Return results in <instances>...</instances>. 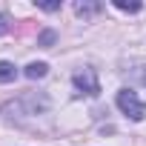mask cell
<instances>
[{"mask_svg": "<svg viewBox=\"0 0 146 146\" xmlns=\"http://www.w3.org/2000/svg\"><path fill=\"white\" fill-rule=\"evenodd\" d=\"M37 109H46V100L37 103L35 95H26V98H17L15 103H6L3 109V117H26V115H37Z\"/></svg>", "mask_w": 146, "mask_h": 146, "instance_id": "6da1fadb", "label": "cell"}, {"mask_svg": "<svg viewBox=\"0 0 146 146\" xmlns=\"http://www.w3.org/2000/svg\"><path fill=\"white\" fill-rule=\"evenodd\" d=\"M117 106H120V112H123L126 117H132V120H143V117H146V106H143V100H140L132 89H120V92H117Z\"/></svg>", "mask_w": 146, "mask_h": 146, "instance_id": "7a4b0ae2", "label": "cell"}, {"mask_svg": "<svg viewBox=\"0 0 146 146\" xmlns=\"http://www.w3.org/2000/svg\"><path fill=\"white\" fill-rule=\"evenodd\" d=\"M72 83H75V89L80 95H89V98H98L100 95V83H98V75H95V69H80L75 72V78H72Z\"/></svg>", "mask_w": 146, "mask_h": 146, "instance_id": "3957f363", "label": "cell"}, {"mask_svg": "<svg viewBox=\"0 0 146 146\" xmlns=\"http://www.w3.org/2000/svg\"><path fill=\"white\" fill-rule=\"evenodd\" d=\"M17 78V66L9 60H0V83H12Z\"/></svg>", "mask_w": 146, "mask_h": 146, "instance_id": "277c9868", "label": "cell"}, {"mask_svg": "<svg viewBox=\"0 0 146 146\" xmlns=\"http://www.w3.org/2000/svg\"><path fill=\"white\" fill-rule=\"evenodd\" d=\"M103 6L100 3H83V0H78V3H75V12L80 15V17H92V15H98Z\"/></svg>", "mask_w": 146, "mask_h": 146, "instance_id": "5b68a950", "label": "cell"}, {"mask_svg": "<svg viewBox=\"0 0 146 146\" xmlns=\"http://www.w3.org/2000/svg\"><path fill=\"white\" fill-rule=\"evenodd\" d=\"M46 72H49L46 63H29L26 66V78L29 80H37V78H46Z\"/></svg>", "mask_w": 146, "mask_h": 146, "instance_id": "8992f818", "label": "cell"}, {"mask_svg": "<svg viewBox=\"0 0 146 146\" xmlns=\"http://www.w3.org/2000/svg\"><path fill=\"white\" fill-rule=\"evenodd\" d=\"M115 9H120V12H140V3L137 0H115Z\"/></svg>", "mask_w": 146, "mask_h": 146, "instance_id": "52a82bcc", "label": "cell"}, {"mask_svg": "<svg viewBox=\"0 0 146 146\" xmlns=\"http://www.w3.org/2000/svg\"><path fill=\"white\" fill-rule=\"evenodd\" d=\"M54 43V32H43L40 35V46H52Z\"/></svg>", "mask_w": 146, "mask_h": 146, "instance_id": "ba28073f", "label": "cell"}, {"mask_svg": "<svg viewBox=\"0 0 146 146\" xmlns=\"http://www.w3.org/2000/svg\"><path fill=\"white\" fill-rule=\"evenodd\" d=\"M9 32V15H0V35Z\"/></svg>", "mask_w": 146, "mask_h": 146, "instance_id": "9c48e42d", "label": "cell"}, {"mask_svg": "<svg viewBox=\"0 0 146 146\" xmlns=\"http://www.w3.org/2000/svg\"><path fill=\"white\" fill-rule=\"evenodd\" d=\"M40 9H43V12H57L60 3H40Z\"/></svg>", "mask_w": 146, "mask_h": 146, "instance_id": "30bf717a", "label": "cell"}, {"mask_svg": "<svg viewBox=\"0 0 146 146\" xmlns=\"http://www.w3.org/2000/svg\"><path fill=\"white\" fill-rule=\"evenodd\" d=\"M143 83H146V69H143Z\"/></svg>", "mask_w": 146, "mask_h": 146, "instance_id": "8fae6325", "label": "cell"}]
</instances>
